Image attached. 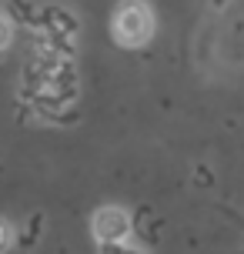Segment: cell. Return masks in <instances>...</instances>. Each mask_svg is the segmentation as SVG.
I'll return each instance as SVG.
<instances>
[{
  "mask_svg": "<svg viewBox=\"0 0 244 254\" xmlns=\"http://www.w3.org/2000/svg\"><path fill=\"white\" fill-rule=\"evenodd\" d=\"M101 254H144L137 248H127L124 241H111V244H101Z\"/></svg>",
  "mask_w": 244,
  "mask_h": 254,
  "instance_id": "cell-3",
  "label": "cell"
},
{
  "mask_svg": "<svg viewBox=\"0 0 244 254\" xmlns=\"http://www.w3.org/2000/svg\"><path fill=\"white\" fill-rule=\"evenodd\" d=\"M13 248V228L7 221H0V254H7Z\"/></svg>",
  "mask_w": 244,
  "mask_h": 254,
  "instance_id": "cell-4",
  "label": "cell"
},
{
  "mask_svg": "<svg viewBox=\"0 0 244 254\" xmlns=\"http://www.w3.org/2000/svg\"><path fill=\"white\" fill-rule=\"evenodd\" d=\"M10 40H13V27H10L7 17H0V54L10 47Z\"/></svg>",
  "mask_w": 244,
  "mask_h": 254,
  "instance_id": "cell-5",
  "label": "cell"
},
{
  "mask_svg": "<svg viewBox=\"0 0 244 254\" xmlns=\"http://www.w3.org/2000/svg\"><path fill=\"white\" fill-rule=\"evenodd\" d=\"M111 34L121 47H144L147 40L154 37V10L144 3V0H124L114 10V20H111Z\"/></svg>",
  "mask_w": 244,
  "mask_h": 254,
  "instance_id": "cell-1",
  "label": "cell"
},
{
  "mask_svg": "<svg viewBox=\"0 0 244 254\" xmlns=\"http://www.w3.org/2000/svg\"><path fill=\"white\" fill-rule=\"evenodd\" d=\"M90 228H94V238L97 244H111V241H127L130 234V214L124 207H101L94 221H90Z\"/></svg>",
  "mask_w": 244,
  "mask_h": 254,
  "instance_id": "cell-2",
  "label": "cell"
}]
</instances>
